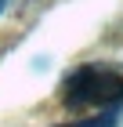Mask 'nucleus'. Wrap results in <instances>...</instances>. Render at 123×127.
Returning a JSON list of instances; mask_svg holds the SVG:
<instances>
[{
    "label": "nucleus",
    "instance_id": "1",
    "mask_svg": "<svg viewBox=\"0 0 123 127\" xmlns=\"http://www.w3.org/2000/svg\"><path fill=\"white\" fill-rule=\"evenodd\" d=\"M62 98L69 105L83 109V105H112V102H123V73L105 65H80L73 69L62 84Z\"/></svg>",
    "mask_w": 123,
    "mask_h": 127
},
{
    "label": "nucleus",
    "instance_id": "2",
    "mask_svg": "<svg viewBox=\"0 0 123 127\" xmlns=\"http://www.w3.org/2000/svg\"><path fill=\"white\" fill-rule=\"evenodd\" d=\"M69 127H112V116H98V120H83V124H69Z\"/></svg>",
    "mask_w": 123,
    "mask_h": 127
}]
</instances>
